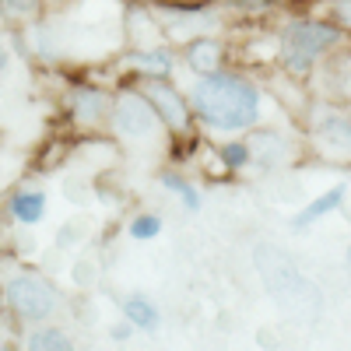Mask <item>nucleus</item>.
<instances>
[{
	"instance_id": "nucleus-1",
	"label": "nucleus",
	"mask_w": 351,
	"mask_h": 351,
	"mask_svg": "<svg viewBox=\"0 0 351 351\" xmlns=\"http://www.w3.org/2000/svg\"><path fill=\"white\" fill-rule=\"evenodd\" d=\"M190 106L200 127L211 134H246L260 123V84L239 71L218 67L190 84Z\"/></svg>"
},
{
	"instance_id": "nucleus-4",
	"label": "nucleus",
	"mask_w": 351,
	"mask_h": 351,
	"mask_svg": "<svg viewBox=\"0 0 351 351\" xmlns=\"http://www.w3.org/2000/svg\"><path fill=\"white\" fill-rule=\"evenodd\" d=\"M348 32L330 21V18H291L285 28H281V36H278V46H291V49H302L309 56H324V53H334L337 46H344Z\"/></svg>"
},
{
	"instance_id": "nucleus-23",
	"label": "nucleus",
	"mask_w": 351,
	"mask_h": 351,
	"mask_svg": "<svg viewBox=\"0 0 351 351\" xmlns=\"http://www.w3.org/2000/svg\"><path fill=\"white\" fill-rule=\"evenodd\" d=\"M134 334H137V327L130 324V319H127V316L120 319V324H112V327H109V337H112L116 344H127V341H130Z\"/></svg>"
},
{
	"instance_id": "nucleus-2",
	"label": "nucleus",
	"mask_w": 351,
	"mask_h": 351,
	"mask_svg": "<svg viewBox=\"0 0 351 351\" xmlns=\"http://www.w3.org/2000/svg\"><path fill=\"white\" fill-rule=\"evenodd\" d=\"M4 306L25 327L49 324V316L60 309V291H56L49 278L36 271H18L4 281Z\"/></svg>"
},
{
	"instance_id": "nucleus-15",
	"label": "nucleus",
	"mask_w": 351,
	"mask_h": 351,
	"mask_svg": "<svg viewBox=\"0 0 351 351\" xmlns=\"http://www.w3.org/2000/svg\"><path fill=\"white\" fill-rule=\"evenodd\" d=\"M158 183H162V190H169L176 200L183 204V211H190V215H197L200 208H204V193L197 190V183H190L183 172H176V169H169V172H162L158 176Z\"/></svg>"
},
{
	"instance_id": "nucleus-3",
	"label": "nucleus",
	"mask_w": 351,
	"mask_h": 351,
	"mask_svg": "<svg viewBox=\"0 0 351 351\" xmlns=\"http://www.w3.org/2000/svg\"><path fill=\"white\" fill-rule=\"evenodd\" d=\"M109 130L123 141H155L165 123L162 116L155 112L152 99L137 88H120L112 95V106H109Z\"/></svg>"
},
{
	"instance_id": "nucleus-22",
	"label": "nucleus",
	"mask_w": 351,
	"mask_h": 351,
	"mask_svg": "<svg viewBox=\"0 0 351 351\" xmlns=\"http://www.w3.org/2000/svg\"><path fill=\"white\" fill-rule=\"evenodd\" d=\"M327 18L330 21H337L341 28H344V32L351 36V0H327Z\"/></svg>"
},
{
	"instance_id": "nucleus-10",
	"label": "nucleus",
	"mask_w": 351,
	"mask_h": 351,
	"mask_svg": "<svg viewBox=\"0 0 351 351\" xmlns=\"http://www.w3.org/2000/svg\"><path fill=\"white\" fill-rule=\"evenodd\" d=\"M123 64L141 77H172L176 53L169 46H141V49H130L123 56Z\"/></svg>"
},
{
	"instance_id": "nucleus-24",
	"label": "nucleus",
	"mask_w": 351,
	"mask_h": 351,
	"mask_svg": "<svg viewBox=\"0 0 351 351\" xmlns=\"http://www.w3.org/2000/svg\"><path fill=\"white\" fill-rule=\"evenodd\" d=\"M8 67H11V49L0 43V74H8Z\"/></svg>"
},
{
	"instance_id": "nucleus-26",
	"label": "nucleus",
	"mask_w": 351,
	"mask_h": 351,
	"mask_svg": "<svg viewBox=\"0 0 351 351\" xmlns=\"http://www.w3.org/2000/svg\"><path fill=\"white\" fill-rule=\"evenodd\" d=\"M158 4H197V0H158Z\"/></svg>"
},
{
	"instance_id": "nucleus-11",
	"label": "nucleus",
	"mask_w": 351,
	"mask_h": 351,
	"mask_svg": "<svg viewBox=\"0 0 351 351\" xmlns=\"http://www.w3.org/2000/svg\"><path fill=\"white\" fill-rule=\"evenodd\" d=\"M183 64L193 71V77L225 67V46H221V39H215V36L186 39V46H183Z\"/></svg>"
},
{
	"instance_id": "nucleus-6",
	"label": "nucleus",
	"mask_w": 351,
	"mask_h": 351,
	"mask_svg": "<svg viewBox=\"0 0 351 351\" xmlns=\"http://www.w3.org/2000/svg\"><path fill=\"white\" fill-rule=\"evenodd\" d=\"M141 92L152 99V106L162 116L169 134H190L193 130L197 116H193L190 95H183L176 84H169V77H141Z\"/></svg>"
},
{
	"instance_id": "nucleus-19",
	"label": "nucleus",
	"mask_w": 351,
	"mask_h": 351,
	"mask_svg": "<svg viewBox=\"0 0 351 351\" xmlns=\"http://www.w3.org/2000/svg\"><path fill=\"white\" fill-rule=\"evenodd\" d=\"M162 232H165V221H162V215H152V211L134 215L130 225H127V236L137 239V243H152V239L162 236Z\"/></svg>"
},
{
	"instance_id": "nucleus-16",
	"label": "nucleus",
	"mask_w": 351,
	"mask_h": 351,
	"mask_svg": "<svg viewBox=\"0 0 351 351\" xmlns=\"http://www.w3.org/2000/svg\"><path fill=\"white\" fill-rule=\"evenodd\" d=\"M25 348H28V351H71L74 341H71V334L60 330V327L36 324L32 330L25 334Z\"/></svg>"
},
{
	"instance_id": "nucleus-20",
	"label": "nucleus",
	"mask_w": 351,
	"mask_h": 351,
	"mask_svg": "<svg viewBox=\"0 0 351 351\" xmlns=\"http://www.w3.org/2000/svg\"><path fill=\"white\" fill-rule=\"evenodd\" d=\"M0 14L8 21H36L43 14V0H0Z\"/></svg>"
},
{
	"instance_id": "nucleus-12",
	"label": "nucleus",
	"mask_w": 351,
	"mask_h": 351,
	"mask_svg": "<svg viewBox=\"0 0 351 351\" xmlns=\"http://www.w3.org/2000/svg\"><path fill=\"white\" fill-rule=\"evenodd\" d=\"M344 197H348V183H337V186L324 190L319 197H313L306 208L291 218V232H306V228H313L316 221H324L327 215L341 211V208H344Z\"/></svg>"
},
{
	"instance_id": "nucleus-21",
	"label": "nucleus",
	"mask_w": 351,
	"mask_h": 351,
	"mask_svg": "<svg viewBox=\"0 0 351 351\" xmlns=\"http://www.w3.org/2000/svg\"><path fill=\"white\" fill-rule=\"evenodd\" d=\"M221 8L232 14H246V18H260L278 8V0H221Z\"/></svg>"
},
{
	"instance_id": "nucleus-9",
	"label": "nucleus",
	"mask_w": 351,
	"mask_h": 351,
	"mask_svg": "<svg viewBox=\"0 0 351 351\" xmlns=\"http://www.w3.org/2000/svg\"><path fill=\"white\" fill-rule=\"evenodd\" d=\"M250 155H253V165L263 169V172H278L291 162V144L288 137H281L278 130H267V127H253L250 130Z\"/></svg>"
},
{
	"instance_id": "nucleus-27",
	"label": "nucleus",
	"mask_w": 351,
	"mask_h": 351,
	"mask_svg": "<svg viewBox=\"0 0 351 351\" xmlns=\"http://www.w3.org/2000/svg\"><path fill=\"white\" fill-rule=\"evenodd\" d=\"M344 267H348V271H351V246H348V250H344Z\"/></svg>"
},
{
	"instance_id": "nucleus-25",
	"label": "nucleus",
	"mask_w": 351,
	"mask_h": 351,
	"mask_svg": "<svg viewBox=\"0 0 351 351\" xmlns=\"http://www.w3.org/2000/svg\"><path fill=\"white\" fill-rule=\"evenodd\" d=\"M74 278H77V285H88V278H92V267H84V263H77V267H74Z\"/></svg>"
},
{
	"instance_id": "nucleus-7",
	"label": "nucleus",
	"mask_w": 351,
	"mask_h": 351,
	"mask_svg": "<svg viewBox=\"0 0 351 351\" xmlns=\"http://www.w3.org/2000/svg\"><path fill=\"white\" fill-rule=\"evenodd\" d=\"M165 25V32L172 36H183V39H197V36H208L221 25V14L215 8V0H197V4H152Z\"/></svg>"
},
{
	"instance_id": "nucleus-8",
	"label": "nucleus",
	"mask_w": 351,
	"mask_h": 351,
	"mask_svg": "<svg viewBox=\"0 0 351 351\" xmlns=\"http://www.w3.org/2000/svg\"><path fill=\"white\" fill-rule=\"evenodd\" d=\"M109 106H112V95L99 84H74L67 92V112L77 127H99V123H109Z\"/></svg>"
},
{
	"instance_id": "nucleus-5",
	"label": "nucleus",
	"mask_w": 351,
	"mask_h": 351,
	"mask_svg": "<svg viewBox=\"0 0 351 351\" xmlns=\"http://www.w3.org/2000/svg\"><path fill=\"white\" fill-rule=\"evenodd\" d=\"M313 148L327 162H351V109H319L309 123Z\"/></svg>"
},
{
	"instance_id": "nucleus-14",
	"label": "nucleus",
	"mask_w": 351,
	"mask_h": 351,
	"mask_svg": "<svg viewBox=\"0 0 351 351\" xmlns=\"http://www.w3.org/2000/svg\"><path fill=\"white\" fill-rule=\"evenodd\" d=\"M120 313L137 327V334H158L162 330V309L148 295H141V291H130L120 302Z\"/></svg>"
},
{
	"instance_id": "nucleus-18",
	"label": "nucleus",
	"mask_w": 351,
	"mask_h": 351,
	"mask_svg": "<svg viewBox=\"0 0 351 351\" xmlns=\"http://www.w3.org/2000/svg\"><path fill=\"white\" fill-rule=\"evenodd\" d=\"M218 162L225 172H243L253 165V155H250V141H221L218 144Z\"/></svg>"
},
{
	"instance_id": "nucleus-17",
	"label": "nucleus",
	"mask_w": 351,
	"mask_h": 351,
	"mask_svg": "<svg viewBox=\"0 0 351 351\" xmlns=\"http://www.w3.org/2000/svg\"><path fill=\"white\" fill-rule=\"evenodd\" d=\"M278 67L288 74V77H295V81H302V77H309L313 71H316V56H309V53H302V49H291V46H278Z\"/></svg>"
},
{
	"instance_id": "nucleus-13",
	"label": "nucleus",
	"mask_w": 351,
	"mask_h": 351,
	"mask_svg": "<svg viewBox=\"0 0 351 351\" xmlns=\"http://www.w3.org/2000/svg\"><path fill=\"white\" fill-rule=\"evenodd\" d=\"M46 208H49V200H46V193L36 190V186H21V190L8 200V215H11L18 225H25V228L39 225V221L46 218Z\"/></svg>"
}]
</instances>
